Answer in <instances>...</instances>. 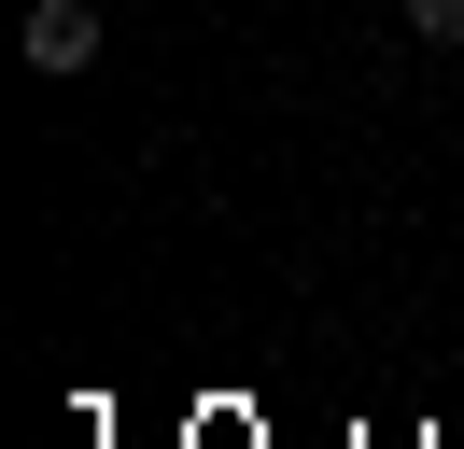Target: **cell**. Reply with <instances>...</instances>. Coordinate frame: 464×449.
Returning a JSON list of instances; mask_svg holds the SVG:
<instances>
[{
  "instance_id": "7a4b0ae2",
  "label": "cell",
  "mask_w": 464,
  "mask_h": 449,
  "mask_svg": "<svg viewBox=\"0 0 464 449\" xmlns=\"http://www.w3.org/2000/svg\"><path fill=\"white\" fill-rule=\"evenodd\" d=\"M394 14H408V43H436V56L464 43V0H394Z\"/></svg>"
},
{
  "instance_id": "6da1fadb",
  "label": "cell",
  "mask_w": 464,
  "mask_h": 449,
  "mask_svg": "<svg viewBox=\"0 0 464 449\" xmlns=\"http://www.w3.org/2000/svg\"><path fill=\"white\" fill-rule=\"evenodd\" d=\"M14 43H29L43 84H71V71H99V43H113V28H99L85 0H29V28H14Z\"/></svg>"
}]
</instances>
